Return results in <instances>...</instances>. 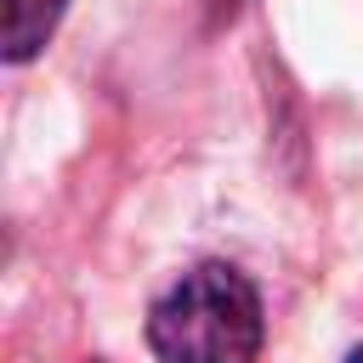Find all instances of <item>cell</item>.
<instances>
[{
    "instance_id": "cell-2",
    "label": "cell",
    "mask_w": 363,
    "mask_h": 363,
    "mask_svg": "<svg viewBox=\"0 0 363 363\" xmlns=\"http://www.w3.org/2000/svg\"><path fill=\"white\" fill-rule=\"evenodd\" d=\"M68 0H6L0 6V57L6 62H28L40 57V45L57 34Z\"/></svg>"
},
{
    "instance_id": "cell-1",
    "label": "cell",
    "mask_w": 363,
    "mask_h": 363,
    "mask_svg": "<svg viewBox=\"0 0 363 363\" xmlns=\"http://www.w3.org/2000/svg\"><path fill=\"white\" fill-rule=\"evenodd\" d=\"M261 335V289L227 261H199L147 312V346L159 363H255Z\"/></svg>"
},
{
    "instance_id": "cell-3",
    "label": "cell",
    "mask_w": 363,
    "mask_h": 363,
    "mask_svg": "<svg viewBox=\"0 0 363 363\" xmlns=\"http://www.w3.org/2000/svg\"><path fill=\"white\" fill-rule=\"evenodd\" d=\"M346 363H363V346H352V352H346Z\"/></svg>"
}]
</instances>
